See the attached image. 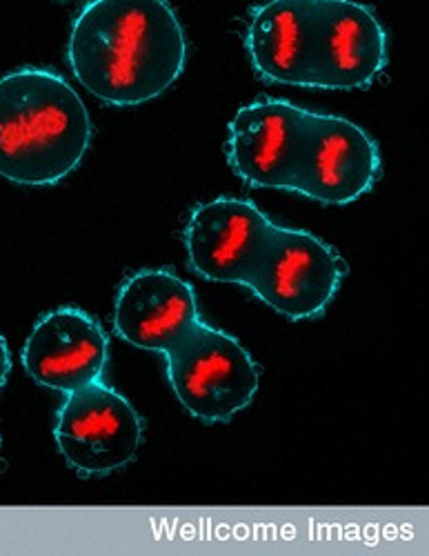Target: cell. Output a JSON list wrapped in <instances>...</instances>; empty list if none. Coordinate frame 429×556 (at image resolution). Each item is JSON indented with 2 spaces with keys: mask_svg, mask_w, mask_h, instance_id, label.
Here are the masks:
<instances>
[{
  "mask_svg": "<svg viewBox=\"0 0 429 556\" xmlns=\"http://www.w3.org/2000/svg\"><path fill=\"white\" fill-rule=\"evenodd\" d=\"M227 163L254 188L303 194L327 205L365 197L380 176V152L356 123L263 99L229 123Z\"/></svg>",
  "mask_w": 429,
  "mask_h": 556,
  "instance_id": "6da1fadb",
  "label": "cell"
},
{
  "mask_svg": "<svg viewBox=\"0 0 429 556\" xmlns=\"http://www.w3.org/2000/svg\"><path fill=\"white\" fill-rule=\"evenodd\" d=\"M245 50L269 83L365 89L388 65V34L356 0H267L250 14Z\"/></svg>",
  "mask_w": 429,
  "mask_h": 556,
  "instance_id": "7a4b0ae2",
  "label": "cell"
},
{
  "mask_svg": "<svg viewBox=\"0 0 429 556\" xmlns=\"http://www.w3.org/2000/svg\"><path fill=\"white\" fill-rule=\"evenodd\" d=\"M67 61L89 94L136 108L180 78L187 40L167 0H89L72 25Z\"/></svg>",
  "mask_w": 429,
  "mask_h": 556,
  "instance_id": "3957f363",
  "label": "cell"
},
{
  "mask_svg": "<svg viewBox=\"0 0 429 556\" xmlns=\"http://www.w3.org/2000/svg\"><path fill=\"white\" fill-rule=\"evenodd\" d=\"M91 118L78 91L56 72L23 67L0 76V176L56 185L85 159Z\"/></svg>",
  "mask_w": 429,
  "mask_h": 556,
  "instance_id": "277c9868",
  "label": "cell"
},
{
  "mask_svg": "<svg viewBox=\"0 0 429 556\" xmlns=\"http://www.w3.org/2000/svg\"><path fill=\"white\" fill-rule=\"evenodd\" d=\"M167 377L180 405L205 424L243 412L258 392V367L231 334L199 320L167 354Z\"/></svg>",
  "mask_w": 429,
  "mask_h": 556,
  "instance_id": "5b68a950",
  "label": "cell"
},
{
  "mask_svg": "<svg viewBox=\"0 0 429 556\" xmlns=\"http://www.w3.org/2000/svg\"><path fill=\"white\" fill-rule=\"evenodd\" d=\"M345 276L343 258L305 229L278 227L250 290L278 314L305 320L323 314L339 294Z\"/></svg>",
  "mask_w": 429,
  "mask_h": 556,
  "instance_id": "8992f818",
  "label": "cell"
},
{
  "mask_svg": "<svg viewBox=\"0 0 429 556\" xmlns=\"http://www.w3.org/2000/svg\"><path fill=\"white\" fill-rule=\"evenodd\" d=\"M54 437L70 468L83 477H101L136 458L142 421L123 394L97 381L67 394Z\"/></svg>",
  "mask_w": 429,
  "mask_h": 556,
  "instance_id": "52a82bcc",
  "label": "cell"
},
{
  "mask_svg": "<svg viewBox=\"0 0 429 556\" xmlns=\"http://www.w3.org/2000/svg\"><path fill=\"white\" fill-rule=\"evenodd\" d=\"M276 225L252 201L220 197L199 205L185 225L189 267L214 283L250 286Z\"/></svg>",
  "mask_w": 429,
  "mask_h": 556,
  "instance_id": "ba28073f",
  "label": "cell"
},
{
  "mask_svg": "<svg viewBox=\"0 0 429 556\" xmlns=\"http://www.w3.org/2000/svg\"><path fill=\"white\" fill-rule=\"evenodd\" d=\"M108 350L97 318L78 307H59L34 326L23 348V365L38 386L72 394L101 381Z\"/></svg>",
  "mask_w": 429,
  "mask_h": 556,
  "instance_id": "9c48e42d",
  "label": "cell"
},
{
  "mask_svg": "<svg viewBox=\"0 0 429 556\" xmlns=\"http://www.w3.org/2000/svg\"><path fill=\"white\" fill-rule=\"evenodd\" d=\"M194 290L167 269H142L123 283L114 328L134 348L167 354L199 323Z\"/></svg>",
  "mask_w": 429,
  "mask_h": 556,
  "instance_id": "30bf717a",
  "label": "cell"
},
{
  "mask_svg": "<svg viewBox=\"0 0 429 556\" xmlns=\"http://www.w3.org/2000/svg\"><path fill=\"white\" fill-rule=\"evenodd\" d=\"M12 372V358H10V350H8V343L3 339V334H0V388L5 386L8 377Z\"/></svg>",
  "mask_w": 429,
  "mask_h": 556,
  "instance_id": "8fae6325",
  "label": "cell"
}]
</instances>
